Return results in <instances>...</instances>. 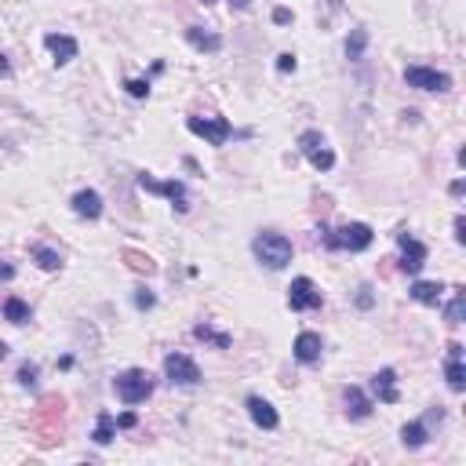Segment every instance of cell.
<instances>
[{
  "mask_svg": "<svg viewBox=\"0 0 466 466\" xmlns=\"http://www.w3.org/2000/svg\"><path fill=\"white\" fill-rule=\"evenodd\" d=\"M201 4H215V0H201Z\"/></svg>",
  "mask_w": 466,
  "mask_h": 466,
  "instance_id": "42",
  "label": "cell"
},
{
  "mask_svg": "<svg viewBox=\"0 0 466 466\" xmlns=\"http://www.w3.org/2000/svg\"><path fill=\"white\" fill-rule=\"evenodd\" d=\"M455 241L466 244V219H462V215H455Z\"/></svg>",
  "mask_w": 466,
  "mask_h": 466,
  "instance_id": "34",
  "label": "cell"
},
{
  "mask_svg": "<svg viewBox=\"0 0 466 466\" xmlns=\"http://www.w3.org/2000/svg\"><path fill=\"white\" fill-rule=\"evenodd\" d=\"M128 95H132V99H146V95H150V80H146V77L128 80Z\"/></svg>",
  "mask_w": 466,
  "mask_h": 466,
  "instance_id": "29",
  "label": "cell"
},
{
  "mask_svg": "<svg viewBox=\"0 0 466 466\" xmlns=\"http://www.w3.org/2000/svg\"><path fill=\"white\" fill-rule=\"evenodd\" d=\"M251 251H256V259L266 266V270H284L291 263V241L277 229H263L256 233V241H251Z\"/></svg>",
  "mask_w": 466,
  "mask_h": 466,
  "instance_id": "1",
  "label": "cell"
},
{
  "mask_svg": "<svg viewBox=\"0 0 466 466\" xmlns=\"http://www.w3.org/2000/svg\"><path fill=\"white\" fill-rule=\"evenodd\" d=\"M135 306H139V310H153V306H157L153 291H150V288H135Z\"/></svg>",
  "mask_w": 466,
  "mask_h": 466,
  "instance_id": "30",
  "label": "cell"
},
{
  "mask_svg": "<svg viewBox=\"0 0 466 466\" xmlns=\"http://www.w3.org/2000/svg\"><path fill=\"white\" fill-rule=\"evenodd\" d=\"M117 427H120V430H132V427H135V415H132V412H124V415L117 419Z\"/></svg>",
  "mask_w": 466,
  "mask_h": 466,
  "instance_id": "36",
  "label": "cell"
},
{
  "mask_svg": "<svg viewBox=\"0 0 466 466\" xmlns=\"http://www.w3.org/2000/svg\"><path fill=\"white\" fill-rule=\"evenodd\" d=\"M427 422H405L401 427V441H405V448H422L427 444Z\"/></svg>",
  "mask_w": 466,
  "mask_h": 466,
  "instance_id": "23",
  "label": "cell"
},
{
  "mask_svg": "<svg viewBox=\"0 0 466 466\" xmlns=\"http://www.w3.org/2000/svg\"><path fill=\"white\" fill-rule=\"evenodd\" d=\"M405 84L408 88H419V92H448L452 77L441 73V70H430V66H408L405 70Z\"/></svg>",
  "mask_w": 466,
  "mask_h": 466,
  "instance_id": "9",
  "label": "cell"
},
{
  "mask_svg": "<svg viewBox=\"0 0 466 466\" xmlns=\"http://www.w3.org/2000/svg\"><path fill=\"white\" fill-rule=\"evenodd\" d=\"M44 44H48V51L55 55V66H66V62L77 58V40L66 37V33H48Z\"/></svg>",
  "mask_w": 466,
  "mask_h": 466,
  "instance_id": "16",
  "label": "cell"
},
{
  "mask_svg": "<svg viewBox=\"0 0 466 466\" xmlns=\"http://www.w3.org/2000/svg\"><path fill=\"white\" fill-rule=\"evenodd\" d=\"M321 303H325V295L310 277H295L291 281V288H288V306L291 310H321Z\"/></svg>",
  "mask_w": 466,
  "mask_h": 466,
  "instance_id": "11",
  "label": "cell"
},
{
  "mask_svg": "<svg viewBox=\"0 0 466 466\" xmlns=\"http://www.w3.org/2000/svg\"><path fill=\"white\" fill-rule=\"evenodd\" d=\"M233 8H241V11H248V0H229Z\"/></svg>",
  "mask_w": 466,
  "mask_h": 466,
  "instance_id": "40",
  "label": "cell"
},
{
  "mask_svg": "<svg viewBox=\"0 0 466 466\" xmlns=\"http://www.w3.org/2000/svg\"><path fill=\"white\" fill-rule=\"evenodd\" d=\"M153 386H157V379L146 372V368H128V372H120V375L113 379V390H117V397H120L128 408L142 405V401H150Z\"/></svg>",
  "mask_w": 466,
  "mask_h": 466,
  "instance_id": "2",
  "label": "cell"
},
{
  "mask_svg": "<svg viewBox=\"0 0 466 466\" xmlns=\"http://www.w3.org/2000/svg\"><path fill=\"white\" fill-rule=\"evenodd\" d=\"M365 44H368V33L365 30H353L350 40H346V58H361L365 55Z\"/></svg>",
  "mask_w": 466,
  "mask_h": 466,
  "instance_id": "28",
  "label": "cell"
},
{
  "mask_svg": "<svg viewBox=\"0 0 466 466\" xmlns=\"http://www.w3.org/2000/svg\"><path fill=\"white\" fill-rule=\"evenodd\" d=\"M62 408H66V401H62L58 393H48V397H40V408H37V419H33V427H37V441L44 444H55V434H58V422H62Z\"/></svg>",
  "mask_w": 466,
  "mask_h": 466,
  "instance_id": "4",
  "label": "cell"
},
{
  "mask_svg": "<svg viewBox=\"0 0 466 466\" xmlns=\"http://www.w3.org/2000/svg\"><path fill=\"white\" fill-rule=\"evenodd\" d=\"M4 357H8V343H4V339H0V361H4Z\"/></svg>",
  "mask_w": 466,
  "mask_h": 466,
  "instance_id": "41",
  "label": "cell"
},
{
  "mask_svg": "<svg viewBox=\"0 0 466 466\" xmlns=\"http://www.w3.org/2000/svg\"><path fill=\"white\" fill-rule=\"evenodd\" d=\"M164 375H168V383H175V386H197L201 383V368H197L194 357H186V353H168Z\"/></svg>",
  "mask_w": 466,
  "mask_h": 466,
  "instance_id": "8",
  "label": "cell"
},
{
  "mask_svg": "<svg viewBox=\"0 0 466 466\" xmlns=\"http://www.w3.org/2000/svg\"><path fill=\"white\" fill-rule=\"evenodd\" d=\"M186 40H189V44H194L197 51H219V48H222V40H219L215 33H204L201 26H189V30H186Z\"/></svg>",
  "mask_w": 466,
  "mask_h": 466,
  "instance_id": "22",
  "label": "cell"
},
{
  "mask_svg": "<svg viewBox=\"0 0 466 466\" xmlns=\"http://www.w3.org/2000/svg\"><path fill=\"white\" fill-rule=\"evenodd\" d=\"M295 66H299V62H295V55H288V51L277 58V70H281V73H295Z\"/></svg>",
  "mask_w": 466,
  "mask_h": 466,
  "instance_id": "32",
  "label": "cell"
},
{
  "mask_svg": "<svg viewBox=\"0 0 466 466\" xmlns=\"http://www.w3.org/2000/svg\"><path fill=\"white\" fill-rule=\"evenodd\" d=\"M321 237H325V244L332 248V251H365V248H372V241H375V233H372V226L368 222H346L343 229H328V226H321Z\"/></svg>",
  "mask_w": 466,
  "mask_h": 466,
  "instance_id": "3",
  "label": "cell"
},
{
  "mask_svg": "<svg viewBox=\"0 0 466 466\" xmlns=\"http://www.w3.org/2000/svg\"><path fill=\"white\" fill-rule=\"evenodd\" d=\"M397 244H401V270L408 273V277H415V273L427 266V244H422L419 237H412V233H397Z\"/></svg>",
  "mask_w": 466,
  "mask_h": 466,
  "instance_id": "10",
  "label": "cell"
},
{
  "mask_svg": "<svg viewBox=\"0 0 466 466\" xmlns=\"http://www.w3.org/2000/svg\"><path fill=\"white\" fill-rule=\"evenodd\" d=\"M186 128L197 139H204L208 146H226V139L233 135V124L226 117H189Z\"/></svg>",
  "mask_w": 466,
  "mask_h": 466,
  "instance_id": "5",
  "label": "cell"
},
{
  "mask_svg": "<svg viewBox=\"0 0 466 466\" xmlns=\"http://www.w3.org/2000/svg\"><path fill=\"white\" fill-rule=\"evenodd\" d=\"M444 379L459 393L466 390V368H462V343H448V365H444Z\"/></svg>",
  "mask_w": 466,
  "mask_h": 466,
  "instance_id": "15",
  "label": "cell"
},
{
  "mask_svg": "<svg viewBox=\"0 0 466 466\" xmlns=\"http://www.w3.org/2000/svg\"><path fill=\"white\" fill-rule=\"evenodd\" d=\"M92 437H95V444H102V448H106V444L117 437V419L110 412H99V422H95V434Z\"/></svg>",
  "mask_w": 466,
  "mask_h": 466,
  "instance_id": "24",
  "label": "cell"
},
{
  "mask_svg": "<svg viewBox=\"0 0 466 466\" xmlns=\"http://www.w3.org/2000/svg\"><path fill=\"white\" fill-rule=\"evenodd\" d=\"M11 73V62H8V55H0V77H8Z\"/></svg>",
  "mask_w": 466,
  "mask_h": 466,
  "instance_id": "38",
  "label": "cell"
},
{
  "mask_svg": "<svg viewBox=\"0 0 466 466\" xmlns=\"http://www.w3.org/2000/svg\"><path fill=\"white\" fill-rule=\"evenodd\" d=\"M357 306H361V310L372 306V288H361V295H357Z\"/></svg>",
  "mask_w": 466,
  "mask_h": 466,
  "instance_id": "35",
  "label": "cell"
},
{
  "mask_svg": "<svg viewBox=\"0 0 466 466\" xmlns=\"http://www.w3.org/2000/svg\"><path fill=\"white\" fill-rule=\"evenodd\" d=\"M291 353H295V361H299V365H317V361H321V353H325V339L317 332H299Z\"/></svg>",
  "mask_w": 466,
  "mask_h": 466,
  "instance_id": "12",
  "label": "cell"
},
{
  "mask_svg": "<svg viewBox=\"0 0 466 466\" xmlns=\"http://www.w3.org/2000/svg\"><path fill=\"white\" fill-rule=\"evenodd\" d=\"M299 150H303V157L317 168V172H332V168H335V153L325 146V135L317 132V128H310V132L299 135Z\"/></svg>",
  "mask_w": 466,
  "mask_h": 466,
  "instance_id": "6",
  "label": "cell"
},
{
  "mask_svg": "<svg viewBox=\"0 0 466 466\" xmlns=\"http://www.w3.org/2000/svg\"><path fill=\"white\" fill-rule=\"evenodd\" d=\"M462 189H466L462 179H455V182H452V197H462Z\"/></svg>",
  "mask_w": 466,
  "mask_h": 466,
  "instance_id": "39",
  "label": "cell"
},
{
  "mask_svg": "<svg viewBox=\"0 0 466 466\" xmlns=\"http://www.w3.org/2000/svg\"><path fill=\"white\" fill-rule=\"evenodd\" d=\"M139 186L146 189V194H157V197H168L175 204V211L182 215V211H189V201H186V182H179V179H168V182H157L150 172H142L139 175Z\"/></svg>",
  "mask_w": 466,
  "mask_h": 466,
  "instance_id": "7",
  "label": "cell"
},
{
  "mask_svg": "<svg viewBox=\"0 0 466 466\" xmlns=\"http://www.w3.org/2000/svg\"><path fill=\"white\" fill-rule=\"evenodd\" d=\"M73 211L80 219H99L102 215V197L95 194V189H80V194H73Z\"/></svg>",
  "mask_w": 466,
  "mask_h": 466,
  "instance_id": "17",
  "label": "cell"
},
{
  "mask_svg": "<svg viewBox=\"0 0 466 466\" xmlns=\"http://www.w3.org/2000/svg\"><path fill=\"white\" fill-rule=\"evenodd\" d=\"M120 259H124V266H128V270L142 273V277L157 273V263H153L150 256H146V251H139V248H124V251H120Z\"/></svg>",
  "mask_w": 466,
  "mask_h": 466,
  "instance_id": "20",
  "label": "cell"
},
{
  "mask_svg": "<svg viewBox=\"0 0 466 466\" xmlns=\"http://www.w3.org/2000/svg\"><path fill=\"white\" fill-rule=\"evenodd\" d=\"M194 335H197V339H204V343H215L219 350H229V343H233V339H229L226 332H215L211 325H197V328H194Z\"/></svg>",
  "mask_w": 466,
  "mask_h": 466,
  "instance_id": "26",
  "label": "cell"
},
{
  "mask_svg": "<svg viewBox=\"0 0 466 466\" xmlns=\"http://www.w3.org/2000/svg\"><path fill=\"white\" fill-rule=\"evenodd\" d=\"M18 383H23L26 390H37V368L33 365H23V368H18Z\"/></svg>",
  "mask_w": 466,
  "mask_h": 466,
  "instance_id": "31",
  "label": "cell"
},
{
  "mask_svg": "<svg viewBox=\"0 0 466 466\" xmlns=\"http://www.w3.org/2000/svg\"><path fill=\"white\" fill-rule=\"evenodd\" d=\"M408 295H412L415 303H422V306H441L444 284H437V281H415V284L408 288Z\"/></svg>",
  "mask_w": 466,
  "mask_h": 466,
  "instance_id": "19",
  "label": "cell"
},
{
  "mask_svg": "<svg viewBox=\"0 0 466 466\" xmlns=\"http://www.w3.org/2000/svg\"><path fill=\"white\" fill-rule=\"evenodd\" d=\"M462 313H466V295L455 291V295H452V303L444 306V321H448V325H462Z\"/></svg>",
  "mask_w": 466,
  "mask_h": 466,
  "instance_id": "27",
  "label": "cell"
},
{
  "mask_svg": "<svg viewBox=\"0 0 466 466\" xmlns=\"http://www.w3.org/2000/svg\"><path fill=\"white\" fill-rule=\"evenodd\" d=\"M30 256L37 259L40 270H58V266H62V256H58L55 248H48V244H33V248H30Z\"/></svg>",
  "mask_w": 466,
  "mask_h": 466,
  "instance_id": "25",
  "label": "cell"
},
{
  "mask_svg": "<svg viewBox=\"0 0 466 466\" xmlns=\"http://www.w3.org/2000/svg\"><path fill=\"white\" fill-rule=\"evenodd\" d=\"M372 393L383 401V405H397V401H401V393H397V372L393 368L375 372L372 375Z\"/></svg>",
  "mask_w": 466,
  "mask_h": 466,
  "instance_id": "14",
  "label": "cell"
},
{
  "mask_svg": "<svg viewBox=\"0 0 466 466\" xmlns=\"http://www.w3.org/2000/svg\"><path fill=\"white\" fill-rule=\"evenodd\" d=\"M248 415H251V422H256V427H263V430H277V422H281L277 408H273L266 397H259V393L248 397Z\"/></svg>",
  "mask_w": 466,
  "mask_h": 466,
  "instance_id": "13",
  "label": "cell"
},
{
  "mask_svg": "<svg viewBox=\"0 0 466 466\" xmlns=\"http://www.w3.org/2000/svg\"><path fill=\"white\" fill-rule=\"evenodd\" d=\"M346 415H350L353 422H361V419L372 415V397H368L361 386H350V390H346Z\"/></svg>",
  "mask_w": 466,
  "mask_h": 466,
  "instance_id": "18",
  "label": "cell"
},
{
  "mask_svg": "<svg viewBox=\"0 0 466 466\" xmlns=\"http://www.w3.org/2000/svg\"><path fill=\"white\" fill-rule=\"evenodd\" d=\"M15 277V266H8V263H0V281H11Z\"/></svg>",
  "mask_w": 466,
  "mask_h": 466,
  "instance_id": "37",
  "label": "cell"
},
{
  "mask_svg": "<svg viewBox=\"0 0 466 466\" xmlns=\"http://www.w3.org/2000/svg\"><path fill=\"white\" fill-rule=\"evenodd\" d=\"M4 321H11V325H26V321H33V310H30V303H23L18 295L4 299Z\"/></svg>",
  "mask_w": 466,
  "mask_h": 466,
  "instance_id": "21",
  "label": "cell"
},
{
  "mask_svg": "<svg viewBox=\"0 0 466 466\" xmlns=\"http://www.w3.org/2000/svg\"><path fill=\"white\" fill-rule=\"evenodd\" d=\"M273 23H277V26H288V23H291V11H288V8H273Z\"/></svg>",
  "mask_w": 466,
  "mask_h": 466,
  "instance_id": "33",
  "label": "cell"
}]
</instances>
